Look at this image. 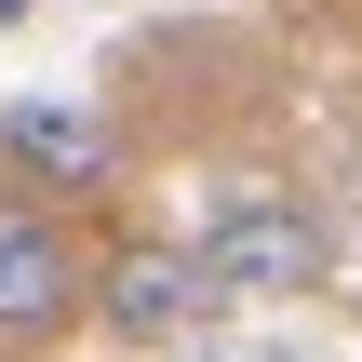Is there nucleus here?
<instances>
[{"label": "nucleus", "mask_w": 362, "mask_h": 362, "mask_svg": "<svg viewBox=\"0 0 362 362\" xmlns=\"http://www.w3.org/2000/svg\"><path fill=\"white\" fill-rule=\"evenodd\" d=\"M67 322H94V255L67 228V202L0 188V349H54Z\"/></svg>", "instance_id": "nucleus-2"}, {"label": "nucleus", "mask_w": 362, "mask_h": 362, "mask_svg": "<svg viewBox=\"0 0 362 362\" xmlns=\"http://www.w3.org/2000/svg\"><path fill=\"white\" fill-rule=\"evenodd\" d=\"M27 13H40V0H0V27H27Z\"/></svg>", "instance_id": "nucleus-6"}, {"label": "nucleus", "mask_w": 362, "mask_h": 362, "mask_svg": "<svg viewBox=\"0 0 362 362\" xmlns=\"http://www.w3.org/2000/svg\"><path fill=\"white\" fill-rule=\"evenodd\" d=\"M0 161L40 202H94V188H121V121L81 107V94H13L0 107Z\"/></svg>", "instance_id": "nucleus-3"}, {"label": "nucleus", "mask_w": 362, "mask_h": 362, "mask_svg": "<svg viewBox=\"0 0 362 362\" xmlns=\"http://www.w3.org/2000/svg\"><path fill=\"white\" fill-rule=\"evenodd\" d=\"M94 322L121 349H175V336H215V282H202L188 242H121L94 269Z\"/></svg>", "instance_id": "nucleus-4"}, {"label": "nucleus", "mask_w": 362, "mask_h": 362, "mask_svg": "<svg viewBox=\"0 0 362 362\" xmlns=\"http://www.w3.org/2000/svg\"><path fill=\"white\" fill-rule=\"evenodd\" d=\"M188 255H202V282H215V296L269 309V296H309V282L336 269V228H322V202H309V188H215V202H202V228H188Z\"/></svg>", "instance_id": "nucleus-1"}, {"label": "nucleus", "mask_w": 362, "mask_h": 362, "mask_svg": "<svg viewBox=\"0 0 362 362\" xmlns=\"http://www.w3.org/2000/svg\"><path fill=\"white\" fill-rule=\"evenodd\" d=\"M202 362H309V349H282V336H202Z\"/></svg>", "instance_id": "nucleus-5"}]
</instances>
